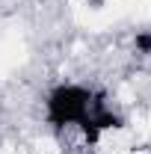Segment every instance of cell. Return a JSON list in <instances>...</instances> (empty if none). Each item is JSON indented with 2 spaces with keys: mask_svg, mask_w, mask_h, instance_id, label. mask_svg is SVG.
I'll return each mask as SVG.
<instances>
[{
  "mask_svg": "<svg viewBox=\"0 0 151 154\" xmlns=\"http://www.w3.org/2000/svg\"><path fill=\"white\" fill-rule=\"evenodd\" d=\"M101 107V101H95V92L83 83H59L45 95V125L51 131H71V128H83L95 110Z\"/></svg>",
  "mask_w": 151,
  "mask_h": 154,
  "instance_id": "cell-1",
  "label": "cell"
},
{
  "mask_svg": "<svg viewBox=\"0 0 151 154\" xmlns=\"http://www.w3.org/2000/svg\"><path fill=\"white\" fill-rule=\"evenodd\" d=\"M133 48H136V54H145V57H148L151 54V33H136Z\"/></svg>",
  "mask_w": 151,
  "mask_h": 154,
  "instance_id": "cell-2",
  "label": "cell"
}]
</instances>
